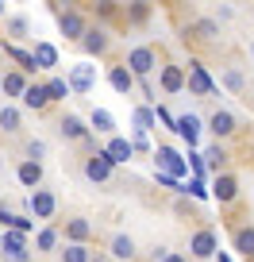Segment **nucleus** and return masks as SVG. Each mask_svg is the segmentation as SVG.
Wrapping results in <instances>:
<instances>
[{
	"label": "nucleus",
	"mask_w": 254,
	"mask_h": 262,
	"mask_svg": "<svg viewBox=\"0 0 254 262\" xmlns=\"http://www.w3.org/2000/svg\"><path fill=\"white\" fill-rule=\"evenodd\" d=\"M150 143H147V135H143V131H135V150H147Z\"/></svg>",
	"instance_id": "4c0bfd02"
},
{
	"label": "nucleus",
	"mask_w": 254,
	"mask_h": 262,
	"mask_svg": "<svg viewBox=\"0 0 254 262\" xmlns=\"http://www.w3.org/2000/svg\"><path fill=\"white\" fill-rule=\"evenodd\" d=\"M166 262H185V258H181V254H166Z\"/></svg>",
	"instance_id": "58836bf2"
},
{
	"label": "nucleus",
	"mask_w": 254,
	"mask_h": 262,
	"mask_svg": "<svg viewBox=\"0 0 254 262\" xmlns=\"http://www.w3.org/2000/svg\"><path fill=\"white\" fill-rule=\"evenodd\" d=\"M212 196L220 201V205H231L239 196V181L231 178V173H216V181H212Z\"/></svg>",
	"instance_id": "6e6552de"
},
{
	"label": "nucleus",
	"mask_w": 254,
	"mask_h": 262,
	"mask_svg": "<svg viewBox=\"0 0 254 262\" xmlns=\"http://www.w3.org/2000/svg\"><path fill=\"white\" fill-rule=\"evenodd\" d=\"M16 178L24 181L27 189H39V181H42V162H19Z\"/></svg>",
	"instance_id": "f3484780"
},
{
	"label": "nucleus",
	"mask_w": 254,
	"mask_h": 262,
	"mask_svg": "<svg viewBox=\"0 0 254 262\" xmlns=\"http://www.w3.org/2000/svg\"><path fill=\"white\" fill-rule=\"evenodd\" d=\"M62 258H66V262H93V254H89L85 243H70L66 251H62Z\"/></svg>",
	"instance_id": "393cba45"
},
{
	"label": "nucleus",
	"mask_w": 254,
	"mask_h": 262,
	"mask_svg": "<svg viewBox=\"0 0 254 262\" xmlns=\"http://www.w3.org/2000/svg\"><path fill=\"white\" fill-rule=\"evenodd\" d=\"M47 97H50V100H66V97H70V81L50 77V81H47Z\"/></svg>",
	"instance_id": "a878e982"
},
{
	"label": "nucleus",
	"mask_w": 254,
	"mask_h": 262,
	"mask_svg": "<svg viewBox=\"0 0 254 262\" xmlns=\"http://www.w3.org/2000/svg\"><path fill=\"white\" fill-rule=\"evenodd\" d=\"M0 16H4V4H0Z\"/></svg>",
	"instance_id": "ea45409f"
},
{
	"label": "nucleus",
	"mask_w": 254,
	"mask_h": 262,
	"mask_svg": "<svg viewBox=\"0 0 254 262\" xmlns=\"http://www.w3.org/2000/svg\"><path fill=\"white\" fill-rule=\"evenodd\" d=\"M35 247H39V251H54V247H58V231L54 228H42L39 239H35Z\"/></svg>",
	"instance_id": "c85d7f7f"
},
{
	"label": "nucleus",
	"mask_w": 254,
	"mask_h": 262,
	"mask_svg": "<svg viewBox=\"0 0 254 262\" xmlns=\"http://www.w3.org/2000/svg\"><path fill=\"white\" fill-rule=\"evenodd\" d=\"M42 155H47V143H39V139L27 143V162H39Z\"/></svg>",
	"instance_id": "2f4dec72"
},
{
	"label": "nucleus",
	"mask_w": 254,
	"mask_h": 262,
	"mask_svg": "<svg viewBox=\"0 0 254 262\" xmlns=\"http://www.w3.org/2000/svg\"><path fill=\"white\" fill-rule=\"evenodd\" d=\"M93 81H97V70H93V66H74V70H70V93H89L93 89Z\"/></svg>",
	"instance_id": "0eeeda50"
},
{
	"label": "nucleus",
	"mask_w": 254,
	"mask_h": 262,
	"mask_svg": "<svg viewBox=\"0 0 254 262\" xmlns=\"http://www.w3.org/2000/svg\"><path fill=\"white\" fill-rule=\"evenodd\" d=\"M108 85H112L116 93H131L135 89V77H131L127 66H112V70H108Z\"/></svg>",
	"instance_id": "4468645a"
},
{
	"label": "nucleus",
	"mask_w": 254,
	"mask_h": 262,
	"mask_svg": "<svg viewBox=\"0 0 254 262\" xmlns=\"http://www.w3.org/2000/svg\"><path fill=\"white\" fill-rule=\"evenodd\" d=\"M12 220H16V212H12V208H4V205H0V228L8 231V228H12Z\"/></svg>",
	"instance_id": "c9c22d12"
},
{
	"label": "nucleus",
	"mask_w": 254,
	"mask_h": 262,
	"mask_svg": "<svg viewBox=\"0 0 254 262\" xmlns=\"http://www.w3.org/2000/svg\"><path fill=\"white\" fill-rule=\"evenodd\" d=\"M8 31H12V39H27V19L24 16H12L8 19Z\"/></svg>",
	"instance_id": "c756f323"
},
{
	"label": "nucleus",
	"mask_w": 254,
	"mask_h": 262,
	"mask_svg": "<svg viewBox=\"0 0 254 262\" xmlns=\"http://www.w3.org/2000/svg\"><path fill=\"white\" fill-rule=\"evenodd\" d=\"M154 66H158V58H154L150 47H135L131 54H127V70H131L135 81H147V77L154 74Z\"/></svg>",
	"instance_id": "f257e3e1"
},
{
	"label": "nucleus",
	"mask_w": 254,
	"mask_h": 262,
	"mask_svg": "<svg viewBox=\"0 0 254 262\" xmlns=\"http://www.w3.org/2000/svg\"><path fill=\"white\" fill-rule=\"evenodd\" d=\"M81 47H85V54H104L108 50V35L100 31V27H93V31H85Z\"/></svg>",
	"instance_id": "a211bd4d"
},
{
	"label": "nucleus",
	"mask_w": 254,
	"mask_h": 262,
	"mask_svg": "<svg viewBox=\"0 0 254 262\" xmlns=\"http://www.w3.org/2000/svg\"><path fill=\"white\" fill-rule=\"evenodd\" d=\"M235 251L243 258H254V228H239L235 231Z\"/></svg>",
	"instance_id": "412c9836"
},
{
	"label": "nucleus",
	"mask_w": 254,
	"mask_h": 262,
	"mask_svg": "<svg viewBox=\"0 0 254 262\" xmlns=\"http://www.w3.org/2000/svg\"><path fill=\"white\" fill-rule=\"evenodd\" d=\"M154 116H158V120H162V123H166V127H177V116H170V112H166V108H162V104H158V108H154Z\"/></svg>",
	"instance_id": "f704fd0d"
},
{
	"label": "nucleus",
	"mask_w": 254,
	"mask_h": 262,
	"mask_svg": "<svg viewBox=\"0 0 254 262\" xmlns=\"http://www.w3.org/2000/svg\"><path fill=\"white\" fill-rule=\"evenodd\" d=\"M104 155L112 158V166H120V162H131V155H135V143H127L123 135H112V139H108V147H104Z\"/></svg>",
	"instance_id": "1a4fd4ad"
},
{
	"label": "nucleus",
	"mask_w": 254,
	"mask_h": 262,
	"mask_svg": "<svg viewBox=\"0 0 254 262\" xmlns=\"http://www.w3.org/2000/svg\"><path fill=\"white\" fill-rule=\"evenodd\" d=\"M181 193H193L197 201H204V196H208V189H204V181H197V178H193V181H189L185 189H181Z\"/></svg>",
	"instance_id": "473e14b6"
},
{
	"label": "nucleus",
	"mask_w": 254,
	"mask_h": 262,
	"mask_svg": "<svg viewBox=\"0 0 254 262\" xmlns=\"http://www.w3.org/2000/svg\"><path fill=\"white\" fill-rule=\"evenodd\" d=\"M208 131H212L216 139H227V135H235V116H231V112H212V120H208Z\"/></svg>",
	"instance_id": "f8f14e48"
},
{
	"label": "nucleus",
	"mask_w": 254,
	"mask_h": 262,
	"mask_svg": "<svg viewBox=\"0 0 254 262\" xmlns=\"http://www.w3.org/2000/svg\"><path fill=\"white\" fill-rule=\"evenodd\" d=\"M189 89L197 93V97H208V93H216L212 77H208V70L200 62H189Z\"/></svg>",
	"instance_id": "423d86ee"
},
{
	"label": "nucleus",
	"mask_w": 254,
	"mask_h": 262,
	"mask_svg": "<svg viewBox=\"0 0 254 262\" xmlns=\"http://www.w3.org/2000/svg\"><path fill=\"white\" fill-rule=\"evenodd\" d=\"M173 131H177L189 147H197V139H200V120H197V116H177V127H173Z\"/></svg>",
	"instance_id": "ddd939ff"
},
{
	"label": "nucleus",
	"mask_w": 254,
	"mask_h": 262,
	"mask_svg": "<svg viewBox=\"0 0 254 262\" xmlns=\"http://www.w3.org/2000/svg\"><path fill=\"white\" fill-rule=\"evenodd\" d=\"M93 131H100V135H112L116 131V120H112V112H104V108H93Z\"/></svg>",
	"instance_id": "5701e85b"
},
{
	"label": "nucleus",
	"mask_w": 254,
	"mask_h": 262,
	"mask_svg": "<svg viewBox=\"0 0 254 262\" xmlns=\"http://www.w3.org/2000/svg\"><path fill=\"white\" fill-rule=\"evenodd\" d=\"M197 31H200V39H216V31H220V27H216L212 19H200V24H197Z\"/></svg>",
	"instance_id": "72a5a7b5"
},
{
	"label": "nucleus",
	"mask_w": 254,
	"mask_h": 262,
	"mask_svg": "<svg viewBox=\"0 0 254 262\" xmlns=\"http://www.w3.org/2000/svg\"><path fill=\"white\" fill-rule=\"evenodd\" d=\"M150 127H154V108H135V131L147 135Z\"/></svg>",
	"instance_id": "bb28decb"
},
{
	"label": "nucleus",
	"mask_w": 254,
	"mask_h": 262,
	"mask_svg": "<svg viewBox=\"0 0 254 262\" xmlns=\"http://www.w3.org/2000/svg\"><path fill=\"white\" fill-rule=\"evenodd\" d=\"M27 208H31L35 220H50V216L58 212V201H54V193H47V189H35V193L27 196Z\"/></svg>",
	"instance_id": "7ed1b4c3"
},
{
	"label": "nucleus",
	"mask_w": 254,
	"mask_h": 262,
	"mask_svg": "<svg viewBox=\"0 0 254 262\" xmlns=\"http://www.w3.org/2000/svg\"><path fill=\"white\" fill-rule=\"evenodd\" d=\"M85 178H89V181H108V178H112V158H108L104 150L89 155V158H85Z\"/></svg>",
	"instance_id": "39448f33"
},
{
	"label": "nucleus",
	"mask_w": 254,
	"mask_h": 262,
	"mask_svg": "<svg viewBox=\"0 0 254 262\" xmlns=\"http://www.w3.org/2000/svg\"><path fill=\"white\" fill-rule=\"evenodd\" d=\"M0 89L8 93V97H24L27 81H24V74H19V70H12V74H4V81H0Z\"/></svg>",
	"instance_id": "4be33fe9"
},
{
	"label": "nucleus",
	"mask_w": 254,
	"mask_h": 262,
	"mask_svg": "<svg viewBox=\"0 0 254 262\" xmlns=\"http://www.w3.org/2000/svg\"><path fill=\"white\" fill-rule=\"evenodd\" d=\"M19 100H24V108H35V112H39V108H47V104H50V97H47V85H27Z\"/></svg>",
	"instance_id": "dca6fc26"
},
{
	"label": "nucleus",
	"mask_w": 254,
	"mask_h": 262,
	"mask_svg": "<svg viewBox=\"0 0 254 262\" xmlns=\"http://www.w3.org/2000/svg\"><path fill=\"white\" fill-rule=\"evenodd\" d=\"M89 220H70L66 224V239H70V243H85V239H89Z\"/></svg>",
	"instance_id": "b1692460"
},
{
	"label": "nucleus",
	"mask_w": 254,
	"mask_h": 262,
	"mask_svg": "<svg viewBox=\"0 0 254 262\" xmlns=\"http://www.w3.org/2000/svg\"><path fill=\"white\" fill-rule=\"evenodd\" d=\"M112 254H116L120 262H131V258H135V239H131V235H116V239H112Z\"/></svg>",
	"instance_id": "aec40b11"
},
{
	"label": "nucleus",
	"mask_w": 254,
	"mask_h": 262,
	"mask_svg": "<svg viewBox=\"0 0 254 262\" xmlns=\"http://www.w3.org/2000/svg\"><path fill=\"white\" fill-rule=\"evenodd\" d=\"M31 58H35V70H54L58 66V50L50 47V42H35Z\"/></svg>",
	"instance_id": "2eb2a0df"
},
{
	"label": "nucleus",
	"mask_w": 254,
	"mask_h": 262,
	"mask_svg": "<svg viewBox=\"0 0 254 262\" xmlns=\"http://www.w3.org/2000/svg\"><path fill=\"white\" fill-rule=\"evenodd\" d=\"M204 158H208V162H212V170H216V173H220V170H223V162H227V155H223V147H212V150H208Z\"/></svg>",
	"instance_id": "7c9ffc66"
},
{
	"label": "nucleus",
	"mask_w": 254,
	"mask_h": 262,
	"mask_svg": "<svg viewBox=\"0 0 254 262\" xmlns=\"http://www.w3.org/2000/svg\"><path fill=\"white\" fill-rule=\"evenodd\" d=\"M58 27H62L66 39H85V31H89L85 19H81V12H62V16H58Z\"/></svg>",
	"instance_id": "9d476101"
},
{
	"label": "nucleus",
	"mask_w": 254,
	"mask_h": 262,
	"mask_svg": "<svg viewBox=\"0 0 254 262\" xmlns=\"http://www.w3.org/2000/svg\"><path fill=\"white\" fill-rule=\"evenodd\" d=\"M216 247H220V239H216L212 228H200L197 235L189 239V254H193V258H212Z\"/></svg>",
	"instance_id": "20e7f679"
},
{
	"label": "nucleus",
	"mask_w": 254,
	"mask_h": 262,
	"mask_svg": "<svg viewBox=\"0 0 254 262\" xmlns=\"http://www.w3.org/2000/svg\"><path fill=\"white\" fill-rule=\"evenodd\" d=\"M58 131H62L66 139H74V143L89 139V127H85V120H77L74 112H66V116H62V123H58Z\"/></svg>",
	"instance_id": "9b49d317"
},
{
	"label": "nucleus",
	"mask_w": 254,
	"mask_h": 262,
	"mask_svg": "<svg viewBox=\"0 0 254 262\" xmlns=\"http://www.w3.org/2000/svg\"><path fill=\"white\" fill-rule=\"evenodd\" d=\"M181 85H185V70H181V66H166L162 70V89L166 93H181Z\"/></svg>",
	"instance_id": "6ab92c4d"
},
{
	"label": "nucleus",
	"mask_w": 254,
	"mask_h": 262,
	"mask_svg": "<svg viewBox=\"0 0 254 262\" xmlns=\"http://www.w3.org/2000/svg\"><path fill=\"white\" fill-rule=\"evenodd\" d=\"M0 127L4 131H19V112L16 108H8V104L0 108Z\"/></svg>",
	"instance_id": "cd10ccee"
},
{
	"label": "nucleus",
	"mask_w": 254,
	"mask_h": 262,
	"mask_svg": "<svg viewBox=\"0 0 254 262\" xmlns=\"http://www.w3.org/2000/svg\"><path fill=\"white\" fill-rule=\"evenodd\" d=\"M154 162H158V173H170V178H185V170H189V162L177 155L173 147H158L154 150Z\"/></svg>",
	"instance_id": "f03ea898"
},
{
	"label": "nucleus",
	"mask_w": 254,
	"mask_h": 262,
	"mask_svg": "<svg viewBox=\"0 0 254 262\" xmlns=\"http://www.w3.org/2000/svg\"><path fill=\"white\" fill-rule=\"evenodd\" d=\"M223 81H227V89H243V77H239V74H227Z\"/></svg>",
	"instance_id": "e433bc0d"
}]
</instances>
